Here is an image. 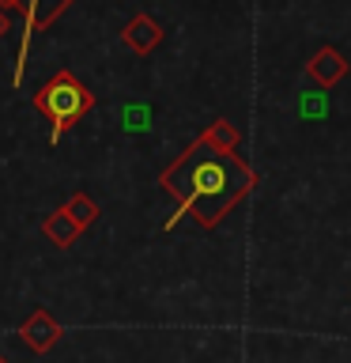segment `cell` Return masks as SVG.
I'll return each mask as SVG.
<instances>
[{"label": "cell", "mask_w": 351, "mask_h": 363, "mask_svg": "<svg viewBox=\"0 0 351 363\" xmlns=\"http://www.w3.org/2000/svg\"><path fill=\"white\" fill-rule=\"evenodd\" d=\"M163 189L178 201V212L166 220V231L181 216H192L200 227H219L223 216L257 186V170L238 152H215L200 136L170 163L163 174Z\"/></svg>", "instance_id": "1"}, {"label": "cell", "mask_w": 351, "mask_h": 363, "mask_svg": "<svg viewBox=\"0 0 351 363\" xmlns=\"http://www.w3.org/2000/svg\"><path fill=\"white\" fill-rule=\"evenodd\" d=\"M95 106V91H91L79 76H72L68 68L61 72H53L45 84L38 87V95H34V110L45 113V118L53 121V133H50V144H57L64 136V129H72V125L84 118V113Z\"/></svg>", "instance_id": "2"}, {"label": "cell", "mask_w": 351, "mask_h": 363, "mask_svg": "<svg viewBox=\"0 0 351 363\" xmlns=\"http://www.w3.org/2000/svg\"><path fill=\"white\" fill-rule=\"evenodd\" d=\"M68 4H72V0H0V8H8V16H11V11H23V42H19V53H16L11 87L23 84V72H27V61H30V42H34V34L50 27V23L61 16V11H68Z\"/></svg>", "instance_id": "3"}, {"label": "cell", "mask_w": 351, "mask_h": 363, "mask_svg": "<svg viewBox=\"0 0 351 363\" xmlns=\"http://www.w3.org/2000/svg\"><path fill=\"white\" fill-rule=\"evenodd\" d=\"M306 76L313 79L317 87H336L340 79L347 76V61H344V53L340 50H333V45H321V50H317L310 61H306Z\"/></svg>", "instance_id": "4"}, {"label": "cell", "mask_w": 351, "mask_h": 363, "mask_svg": "<svg viewBox=\"0 0 351 363\" xmlns=\"http://www.w3.org/2000/svg\"><path fill=\"white\" fill-rule=\"evenodd\" d=\"M61 333H64V329L53 322V314H50V311H34L27 322L19 325L23 345H27L30 352H38V356H42V352H50L57 340H61Z\"/></svg>", "instance_id": "5"}, {"label": "cell", "mask_w": 351, "mask_h": 363, "mask_svg": "<svg viewBox=\"0 0 351 363\" xmlns=\"http://www.w3.org/2000/svg\"><path fill=\"white\" fill-rule=\"evenodd\" d=\"M121 38H125V45H129L136 57H147L151 50H159V42H163V27H159L147 11H140V16H132L129 23H125Z\"/></svg>", "instance_id": "6"}, {"label": "cell", "mask_w": 351, "mask_h": 363, "mask_svg": "<svg viewBox=\"0 0 351 363\" xmlns=\"http://www.w3.org/2000/svg\"><path fill=\"white\" fill-rule=\"evenodd\" d=\"M42 235L50 238L57 250H68L72 242H79V235H84V231L72 223V216H68L64 208H57V212H50V216L42 220Z\"/></svg>", "instance_id": "7"}, {"label": "cell", "mask_w": 351, "mask_h": 363, "mask_svg": "<svg viewBox=\"0 0 351 363\" xmlns=\"http://www.w3.org/2000/svg\"><path fill=\"white\" fill-rule=\"evenodd\" d=\"M200 140H204V144H212L215 152H238V144H242V133L234 129V121L215 118L208 129L200 133Z\"/></svg>", "instance_id": "8"}, {"label": "cell", "mask_w": 351, "mask_h": 363, "mask_svg": "<svg viewBox=\"0 0 351 363\" xmlns=\"http://www.w3.org/2000/svg\"><path fill=\"white\" fill-rule=\"evenodd\" d=\"M61 208H64L68 216H72V223L79 227V231H84V227H91V223L98 220V204L91 201L87 193H72V197H68V201L61 204Z\"/></svg>", "instance_id": "9"}, {"label": "cell", "mask_w": 351, "mask_h": 363, "mask_svg": "<svg viewBox=\"0 0 351 363\" xmlns=\"http://www.w3.org/2000/svg\"><path fill=\"white\" fill-rule=\"evenodd\" d=\"M147 125H151V110L140 106V102H129V106L121 110V129L125 133H147Z\"/></svg>", "instance_id": "10"}, {"label": "cell", "mask_w": 351, "mask_h": 363, "mask_svg": "<svg viewBox=\"0 0 351 363\" xmlns=\"http://www.w3.org/2000/svg\"><path fill=\"white\" fill-rule=\"evenodd\" d=\"M4 34H8V11L0 8V38H4Z\"/></svg>", "instance_id": "11"}, {"label": "cell", "mask_w": 351, "mask_h": 363, "mask_svg": "<svg viewBox=\"0 0 351 363\" xmlns=\"http://www.w3.org/2000/svg\"><path fill=\"white\" fill-rule=\"evenodd\" d=\"M0 363H8V359H4V356H0Z\"/></svg>", "instance_id": "12"}]
</instances>
